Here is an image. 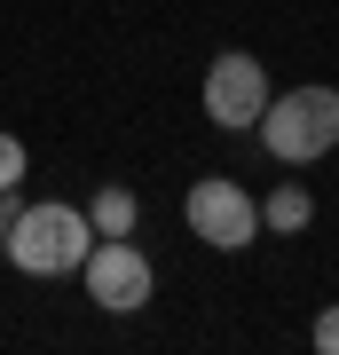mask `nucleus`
I'll return each mask as SVG.
<instances>
[{"mask_svg":"<svg viewBox=\"0 0 339 355\" xmlns=\"http://www.w3.org/2000/svg\"><path fill=\"white\" fill-rule=\"evenodd\" d=\"M315 347L339 355V308H324V316H315Z\"/></svg>","mask_w":339,"mask_h":355,"instance_id":"obj_9","label":"nucleus"},{"mask_svg":"<svg viewBox=\"0 0 339 355\" xmlns=\"http://www.w3.org/2000/svg\"><path fill=\"white\" fill-rule=\"evenodd\" d=\"M95 245V221L79 214V205H24V214H8V261L24 268V277H71L79 261H87Z\"/></svg>","mask_w":339,"mask_h":355,"instance_id":"obj_2","label":"nucleus"},{"mask_svg":"<svg viewBox=\"0 0 339 355\" xmlns=\"http://www.w3.org/2000/svg\"><path fill=\"white\" fill-rule=\"evenodd\" d=\"M8 214H16V205H8V198H0V261H8Z\"/></svg>","mask_w":339,"mask_h":355,"instance_id":"obj_10","label":"nucleus"},{"mask_svg":"<svg viewBox=\"0 0 339 355\" xmlns=\"http://www.w3.org/2000/svg\"><path fill=\"white\" fill-rule=\"evenodd\" d=\"M268 142V158L277 166H315L339 150V87H292V95H268L261 127H252Z\"/></svg>","mask_w":339,"mask_h":355,"instance_id":"obj_1","label":"nucleus"},{"mask_svg":"<svg viewBox=\"0 0 339 355\" xmlns=\"http://www.w3.org/2000/svg\"><path fill=\"white\" fill-rule=\"evenodd\" d=\"M308 221H315V198L300 190V182H277V190L261 198V229H277V237H300Z\"/></svg>","mask_w":339,"mask_h":355,"instance_id":"obj_7","label":"nucleus"},{"mask_svg":"<svg viewBox=\"0 0 339 355\" xmlns=\"http://www.w3.org/2000/svg\"><path fill=\"white\" fill-rule=\"evenodd\" d=\"M182 214H189V237H198V245H214V253H245V245L261 237V198H252V190H237L229 174L189 182Z\"/></svg>","mask_w":339,"mask_h":355,"instance_id":"obj_3","label":"nucleus"},{"mask_svg":"<svg viewBox=\"0 0 339 355\" xmlns=\"http://www.w3.org/2000/svg\"><path fill=\"white\" fill-rule=\"evenodd\" d=\"M205 119L229 135H245V127H261V111H268V71H261V55H245V48H229L205 64Z\"/></svg>","mask_w":339,"mask_h":355,"instance_id":"obj_5","label":"nucleus"},{"mask_svg":"<svg viewBox=\"0 0 339 355\" xmlns=\"http://www.w3.org/2000/svg\"><path fill=\"white\" fill-rule=\"evenodd\" d=\"M87 221H95V237H134V221H142V198L126 190V182H103V190L87 198Z\"/></svg>","mask_w":339,"mask_h":355,"instance_id":"obj_6","label":"nucleus"},{"mask_svg":"<svg viewBox=\"0 0 339 355\" xmlns=\"http://www.w3.org/2000/svg\"><path fill=\"white\" fill-rule=\"evenodd\" d=\"M79 268H87V300L111 308V316H134V308H150V292H158V268H150V253H142L134 237H95Z\"/></svg>","mask_w":339,"mask_h":355,"instance_id":"obj_4","label":"nucleus"},{"mask_svg":"<svg viewBox=\"0 0 339 355\" xmlns=\"http://www.w3.org/2000/svg\"><path fill=\"white\" fill-rule=\"evenodd\" d=\"M16 182H24V142H16V135H0V198H8Z\"/></svg>","mask_w":339,"mask_h":355,"instance_id":"obj_8","label":"nucleus"}]
</instances>
